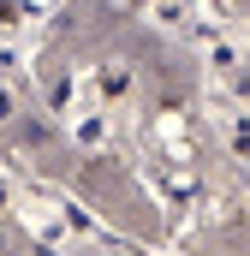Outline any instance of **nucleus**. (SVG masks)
I'll return each mask as SVG.
<instances>
[{"label":"nucleus","mask_w":250,"mask_h":256,"mask_svg":"<svg viewBox=\"0 0 250 256\" xmlns=\"http://www.w3.org/2000/svg\"><path fill=\"white\" fill-rule=\"evenodd\" d=\"M6 108H12V102H6V90H0V120H6Z\"/></svg>","instance_id":"1"}]
</instances>
